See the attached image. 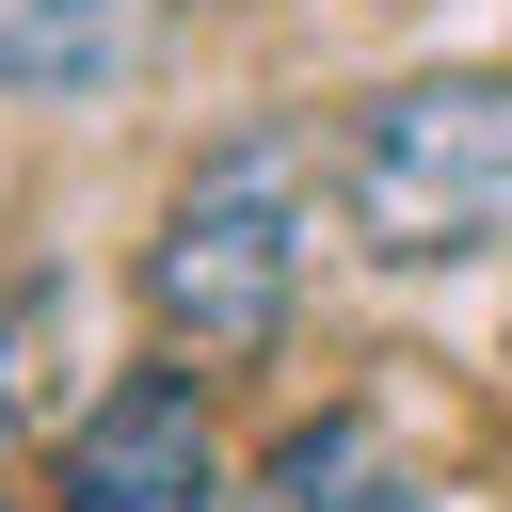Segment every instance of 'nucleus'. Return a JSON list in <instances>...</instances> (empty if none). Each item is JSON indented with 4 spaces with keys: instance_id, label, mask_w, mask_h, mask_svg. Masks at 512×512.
I'll return each instance as SVG.
<instances>
[{
    "instance_id": "2",
    "label": "nucleus",
    "mask_w": 512,
    "mask_h": 512,
    "mask_svg": "<svg viewBox=\"0 0 512 512\" xmlns=\"http://www.w3.org/2000/svg\"><path fill=\"white\" fill-rule=\"evenodd\" d=\"M368 256H496L512 240V80H400L352 112Z\"/></svg>"
},
{
    "instance_id": "6",
    "label": "nucleus",
    "mask_w": 512,
    "mask_h": 512,
    "mask_svg": "<svg viewBox=\"0 0 512 512\" xmlns=\"http://www.w3.org/2000/svg\"><path fill=\"white\" fill-rule=\"evenodd\" d=\"M0 432H16V368H0Z\"/></svg>"
},
{
    "instance_id": "4",
    "label": "nucleus",
    "mask_w": 512,
    "mask_h": 512,
    "mask_svg": "<svg viewBox=\"0 0 512 512\" xmlns=\"http://www.w3.org/2000/svg\"><path fill=\"white\" fill-rule=\"evenodd\" d=\"M144 64V0H0V80L16 96H112Z\"/></svg>"
},
{
    "instance_id": "5",
    "label": "nucleus",
    "mask_w": 512,
    "mask_h": 512,
    "mask_svg": "<svg viewBox=\"0 0 512 512\" xmlns=\"http://www.w3.org/2000/svg\"><path fill=\"white\" fill-rule=\"evenodd\" d=\"M272 512H432V496L368 448V416H320V432L272 448Z\"/></svg>"
},
{
    "instance_id": "1",
    "label": "nucleus",
    "mask_w": 512,
    "mask_h": 512,
    "mask_svg": "<svg viewBox=\"0 0 512 512\" xmlns=\"http://www.w3.org/2000/svg\"><path fill=\"white\" fill-rule=\"evenodd\" d=\"M288 288H304V160L272 128L256 144H208L192 192L160 208V240H144V304L192 352H256L288 320Z\"/></svg>"
},
{
    "instance_id": "3",
    "label": "nucleus",
    "mask_w": 512,
    "mask_h": 512,
    "mask_svg": "<svg viewBox=\"0 0 512 512\" xmlns=\"http://www.w3.org/2000/svg\"><path fill=\"white\" fill-rule=\"evenodd\" d=\"M48 496L64 512H208L224 496V448H208V400L176 384V368H128L80 432H64V464H48Z\"/></svg>"
}]
</instances>
